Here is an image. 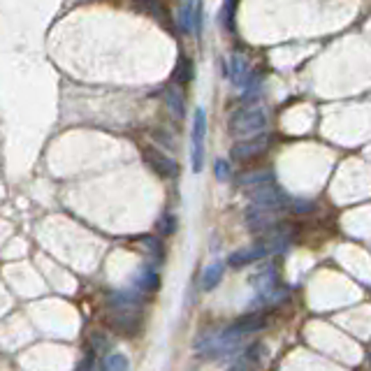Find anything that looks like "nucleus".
I'll return each mask as SVG.
<instances>
[{
    "label": "nucleus",
    "mask_w": 371,
    "mask_h": 371,
    "mask_svg": "<svg viewBox=\"0 0 371 371\" xmlns=\"http://www.w3.org/2000/svg\"><path fill=\"white\" fill-rule=\"evenodd\" d=\"M223 75L235 86H244L253 77V72H251L249 61H246L242 54H235V56H230L228 63H223Z\"/></svg>",
    "instance_id": "nucleus-6"
},
{
    "label": "nucleus",
    "mask_w": 371,
    "mask_h": 371,
    "mask_svg": "<svg viewBox=\"0 0 371 371\" xmlns=\"http://www.w3.org/2000/svg\"><path fill=\"white\" fill-rule=\"evenodd\" d=\"M267 149H269V137L260 133V135L246 137V140H239L235 147H232L230 158L235 160V163H249V160L265 154Z\"/></svg>",
    "instance_id": "nucleus-4"
},
{
    "label": "nucleus",
    "mask_w": 371,
    "mask_h": 371,
    "mask_svg": "<svg viewBox=\"0 0 371 371\" xmlns=\"http://www.w3.org/2000/svg\"><path fill=\"white\" fill-rule=\"evenodd\" d=\"M249 198H251V205L269 209V212H279V209L290 205L288 195L276 186V179H269L265 184L249 188Z\"/></svg>",
    "instance_id": "nucleus-2"
},
{
    "label": "nucleus",
    "mask_w": 371,
    "mask_h": 371,
    "mask_svg": "<svg viewBox=\"0 0 371 371\" xmlns=\"http://www.w3.org/2000/svg\"><path fill=\"white\" fill-rule=\"evenodd\" d=\"M205 142H207V112L205 107H198L193 114L191 130V163L195 174L202 172V167H205Z\"/></svg>",
    "instance_id": "nucleus-3"
},
{
    "label": "nucleus",
    "mask_w": 371,
    "mask_h": 371,
    "mask_svg": "<svg viewBox=\"0 0 371 371\" xmlns=\"http://www.w3.org/2000/svg\"><path fill=\"white\" fill-rule=\"evenodd\" d=\"M246 225H249V230L256 232V235H265V232H269L276 225L274 212L251 205L249 212H246Z\"/></svg>",
    "instance_id": "nucleus-8"
},
{
    "label": "nucleus",
    "mask_w": 371,
    "mask_h": 371,
    "mask_svg": "<svg viewBox=\"0 0 371 371\" xmlns=\"http://www.w3.org/2000/svg\"><path fill=\"white\" fill-rule=\"evenodd\" d=\"M230 371H246V369H244V367H232Z\"/></svg>",
    "instance_id": "nucleus-22"
},
{
    "label": "nucleus",
    "mask_w": 371,
    "mask_h": 371,
    "mask_svg": "<svg viewBox=\"0 0 371 371\" xmlns=\"http://www.w3.org/2000/svg\"><path fill=\"white\" fill-rule=\"evenodd\" d=\"M142 156H144V163L149 165V170H154L160 179H177L179 165L167 154H163V151H158L154 147H144Z\"/></svg>",
    "instance_id": "nucleus-5"
},
{
    "label": "nucleus",
    "mask_w": 371,
    "mask_h": 371,
    "mask_svg": "<svg viewBox=\"0 0 371 371\" xmlns=\"http://www.w3.org/2000/svg\"><path fill=\"white\" fill-rule=\"evenodd\" d=\"M214 172H216L218 181H228L230 179V163H228V160H216Z\"/></svg>",
    "instance_id": "nucleus-18"
},
{
    "label": "nucleus",
    "mask_w": 371,
    "mask_h": 371,
    "mask_svg": "<svg viewBox=\"0 0 371 371\" xmlns=\"http://www.w3.org/2000/svg\"><path fill=\"white\" fill-rule=\"evenodd\" d=\"M202 21V7L198 0H184L179 7V26H181V33L184 35H191L195 28L200 26Z\"/></svg>",
    "instance_id": "nucleus-9"
},
{
    "label": "nucleus",
    "mask_w": 371,
    "mask_h": 371,
    "mask_svg": "<svg viewBox=\"0 0 371 371\" xmlns=\"http://www.w3.org/2000/svg\"><path fill=\"white\" fill-rule=\"evenodd\" d=\"M160 230H163V235H172V232H174V218L165 216L163 221H160Z\"/></svg>",
    "instance_id": "nucleus-21"
},
{
    "label": "nucleus",
    "mask_w": 371,
    "mask_h": 371,
    "mask_svg": "<svg viewBox=\"0 0 371 371\" xmlns=\"http://www.w3.org/2000/svg\"><path fill=\"white\" fill-rule=\"evenodd\" d=\"M160 288V276L151 265L140 267V272L135 274V290L142 295H151Z\"/></svg>",
    "instance_id": "nucleus-11"
},
{
    "label": "nucleus",
    "mask_w": 371,
    "mask_h": 371,
    "mask_svg": "<svg viewBox=\"0 0 371 371\" xmlns=\"http://www.w3.org/2000/svg\"><path fill=\"white\" fill-rule=\"evenodd\" d=\"M103 371H130V360L123 353L114 351V353H105L103 358Z\"/></svg>",
    "instance_id": "nucleus-15"
},
{
    "label": "nucleus",
    "mask_w": 371,
    "mask_h": 371,
    "mask_svg": "<svg viewBox=\"0 0 371 371\" xmlns=\"http://www.w3.org/2000/svg\"><path fill=\"white\" fill-rule=\"evenodd\" d=\"M267 246L260 242L256 246H249V249H242V251H235L232 256L228 258V265L230 267H246L251 263H258V260H263L267 256Z\"/></svg>",
    "instance_id": "nucleus-10"
},
{
    "label": "nucleus",
    "mask_w": 371,
    "mask_h": 371,
    "mask_svg": "<svg viewBox=\"0 0 371 371\" xmlns=\"http://www.w3.org/2000/svg\"><path fill=\"white\" fill-rule=\"evenodd\" d=\"M142 293H135V290H121V293L112 295L109 300V307L116 311H137L142 304Z\"/></svg>",
    "instance_id": "nucleus-12"
},
{
    "label": "nucleus",
    "mask_w": 371,
    "mask_h": 371,
    "mask_svg": "<svg viewBox=\"0 0 371 371\" xmlns=\"http://www.w3.org/2000/svg\"><path fill=\"white\" fill-rule=\"evenodd\" d=\"M163 100H165V105L170 107V112H172L174 116H181V114H184V96H181L179 89H174V86L165 89Z\"/></svg>",
    "instance_id": "nucleus-16"
},
{
    "label": "nucleus",
    "mask_w": 371,
    "mask_h": 371,
    "mask_svg": "<svg viewBox=\"0 0 371 371\" xmlns=\"http://www.w3.org/2000/svg\"><path fill=\"white\" fill-rule=\"evenodd\" d=\"M269 179H274L272 172H253V174H246V177H242V181H239V184H242L246 191H249V188L265 184V181H269Z\"/></svg>",
    "instance_id": "nucleus-17"
},
{
    "label": "nucleus",
    "mask_w": 371,
    "mask_h": 371,
    "mask_svg": "<svg viewBox=\"0 0 371 371\" xmlns=\"http://www.w3.org/2000/svg\"><path fill=\"white\" fill-rule=\"evenodd\" d=\"M223 272H225L223 263H212V265H209L205 269V274H202V290H214L218 283H221Z\"/></svg>",
    "instance_id": "nucleus-14"
},
{
    "label": "nucleus",
    "mask_w": 371,
    "mask_h": 371,
    "mask_svg": "<svg viewBox=\"0 0 371 371\" xmlns=\"http://www.w3.org/2000/svg\"><path fill=\"white\" fill-rule=\"evenodd\" d=\"M151 135H154V140H156L158 144L165 140V147H174V137L167 135L165 130H163V133H160V130H151Z\"/></svg>",
    "instance_id": "nucleus-20"
},
{
    "label": "nucleus",
    "mask_w": 371,
    "mask_h": 371,
    "mask_svg": "<svg viewBox=\"0 0 371 371\" xmlns=\"http://www.w3.org/2000/svg\"><path fill=\"white\" fill-rule=\"evenodd\" d=\"M265 128H267V112H265V107H260V105L237 107L228 119L230 135L239 137V140L265 133Z\"/></svg>",
    "instance_id": "nucleus-1"
},
{
    "label": "nucleus",
    "mask_w": 371,
    "mask_h": 371,
    "mask_svg": "<svg viewBox=\"0 0 371 371\" xmlns=\"http://www.w3.org/2000/svg\"><path fill=\"white\" fill-rule=\"evenodd\" d=\"M267 327V318L263 314H253V316H244L239 323H235L232 327H228L223 334L228 339H235L239 341L244 337V334H253V332H260V330H265Z\"/></svg>",
    "instance_id": "nucleus-7"
},
{
    "label": "nucleus",
    "mask_w": 371,
    "mask_h": 371,
    "mask_svg": "<svg viewBox=\"0 0 371 371\" xmlns=\"http://www.w3.org/2000/svg\"><path fill=\"white\" fill-rule=\"evenodd\" d=\"M112 327L119 334H126V337H135L140 332V318L135 316V311H119L112 320Z\"/></svg>",
    "instance_id": "nucleus-13"
},
{
    "label": "nucleus",
    "mask_w": 371,
    "mask_h": 371,
    "mask_svg": "<svg viewBox=\"0 0 371 371\" xmlns=\"http://www.w3.org/2000/svg\"><path fill=\"white\" fill-rule=\"evenodd\" d=\"M91 341H93V353H107V348H109V341H107V337H103V334H93L91 337Z\"/></svg>",
    "instance_id": "nucleus-19"
}]
</instances>
